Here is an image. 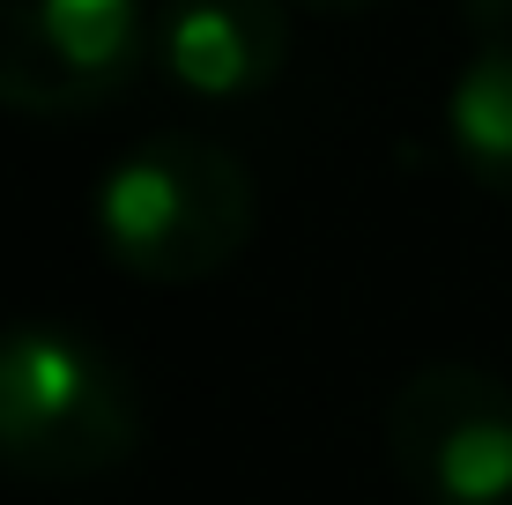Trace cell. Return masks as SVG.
Masks as SVG:
<instances>
[{"mask_svg": "<svg viewBox=\"0 0 512 505\" xmlns=\"http://www.w3.org/2000/svg\"><path fill=\"white\" fill-rule=\"evenodd\" d=\"M141 431V387L97 335L60 320L0 327V476L97 483L134 461Z\"/></svg>", "mask_w": 512, "mask_h": 505, "instance_id": "cell-1", "label": "cell"}, {"mask_svg": "<svg viewBox=\"0 0 512 505\" xmlns=\"http://www.w3.org/2000/svg\"><path fill=\"white\" fill-rule=\"evenodd\" d=\"M260 186L208 134H149L97 179V238L134 283L179 290L231 268L253 238Z\"/></svg>", "mask_w": 512, "mask_h": 505, "instance_id": "cell-2", "label": "cell"}, {"mask_svg": "<svg viewBox=\"0 0 512 505\" xmlns=\"http://www.w3.org/2000/svg\"><path fill=\"white\" fill-rule=\"evenodd\" d=\"M149 45V0H0V112H104L141 82Z\"/></svg>", "mask_w": 512, "mask_h": 505, "instance_id": "cell-3", "label": "cell"}, {"mask_svg": "<svg viewBox=\"0 0 512 505\" xmlns=\"http://www.w3.org/2000/svg\"><path fill=\"white\" fill-rule=\"evenodd\" d=\"M386 461L416 505H512V387L483 364H423L386 402Z\"/></svg>", "mask_w": 512, "mask_h": 505, "instance_id": "cell-4", "label": "cell"}, {"mask_svg": "<svg viewBox=\"0 0 512 505\" xmlns=\"http://www.w3.org/2000/svg\"><path fill=\"white\" fill-rule=\"evenodd\" d=\"M290 60V15L282 0H156L149 67L186 97L238 104L260 97Z\"/></svg>", "mask_w": 512, "mask_h": 505, "instance_id": "cell-5", "label": "cell"}, {"mask_svg": "<svg viewBox=\"0 0 512 505\" xmlns=\"http://www.w3.org/2000/svg\"><path fill=\"white\" fill-rule=\"evenodd\" d=\"M446 142H453L461 171L483 194L512 201V38H490L461 75H453Z\"/></svg>", "mask_w": 512, "mask_h": 505, "instance_id": "cell-6", "label": "cell"}, {"mask_svg": "<svg viewBox=\"0 0 512 505\" xmlns=\"http://www.w3.org/2000/svg\"><path fill=\"white\" fill-rule=\"evenodd\" d=\"M297 8H312V15H364V8H379V0H297Z\"/></svg>", "mask_w": 512, "mask_h": 505, "instance_id": "cell-7", "label": "cell"}]
</instances>
